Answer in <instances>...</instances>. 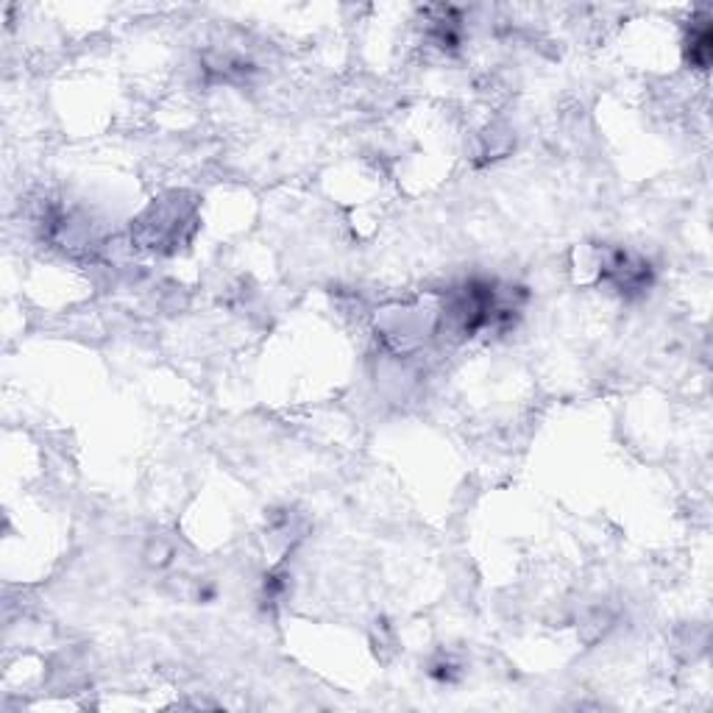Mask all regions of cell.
I'll list each match as a JSON object with an SVG mask.
<instances>
[{
  "mask_svg": "<svg viewBox=\"0 0 713 713\" xmlns=\"http://www.w3.org/2000/svg\"><path fill=\"white\" fill-rule=\"evenodd\" d=\"M602 279L624 298L644 296L653 287V265L627 248H608L602 260Z\"/></svg>",
  "mask_w": 713,
  "mask_h": 713,
  "instance_id": "cell-1",
  "label": "cell"
},
{
  "mask_svg": "<svg viewBox=\"0 0 713 713\" xmlns=\"http://www.w3.org/2000/svg\"><path fill=\"white\" fill-rule=\"evenodd\" d=\"M711 20L708 18H694L691 20L689 39H686V59L691 61V67L697 70H708L711 65Z\"/></svg>",
  "mask_w": 713,
  "mask_h": 713,
  "instance_id": "cell-2",
  "label": "cell"
}]
</instances>
